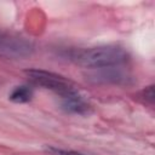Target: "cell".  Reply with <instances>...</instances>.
<instances>
[{
	"mask_svg": "<svg viewBox=\"0 0 155 155\" xmlns=\"http://www.w3.org/2000/svg\"><path fill=\"white\" fill-rule=\"evenodd\" d=\"M48 151L56 154V155H82L80 153L76 151H67V150H62V149H56V148H50Z\"/></svg>",
	"mask_w": 155,
	"mask_h": 155,
	"instance_id": "6",
	"label": "cell"
},
{
	"mask_svg": "<svg viewBox=\"0 0 155 155\" xmlns=\"http://www.w3.org/2000/svg\"><path fill=\"white\" fill-rule=\"evenodd\" d=\"M31 97H33V91L28 86H18L10 94V99L15 103H25L30 101Z\"/></svg>",
	"mask_w": 155,
	"mask_h": 155,
	"instance_id": "5",
	"label": "cell"
},
{
	"mask_svg": "<svg viewBox=\"0 0 155 155\" xmlns=\"http://www.w3.org/2000/svg\"><path fill=\"white\" fill-rule=\"evenodd\" d=\"M25 74L29 76V79L35 85L48 88V90L58 93L63 98L79 93L78 87L70 80L65 79L62 75H58V74H54L51 71L38 70V69L25 70Z\"/></svg>",
	"mask_w": 155,
	"mask_h": 155,
	"instance_id": "2",
	"label": "cell"
},
{
	"mask_svg": "<svg viewBox=\"0 0 155 155\" xmlns=\"http://www.w3.org/2000/svg\"><path fill=\"white\" fill-rule=\"evenodd\" d=\"M33 51V46L25 39L8 31L0 30V56L6 58H24Z\"/></svg>",
	"mask_w": 155,
	"mask_h": 155,
	"instance_id": "3",
	"label": "cell"
},
{
	"mask_svg": "<svg viewBox=\"0 0 155 155\" xmlns=\"http://www.w3.org/2000/svg\"><path fill=\"white\" fill-rule=\"evenodd\" d=\"M126 50L117 45H104L82 50L73 56L74 62L84 68L105 69L119 65L127 59Z\"/></svg>",
	"mask_w": 155,
	"mask_h": 155,
	"instance_id": "1",
	"label": "cell"
},
{
	"mask_svg": "<svg viewBox=\"0 0 155 155\" xmlns=\"http://www.w3.org/2000/svg\"><path fill=\"white\" fill-rule=\"evenodd\" d=\"M63 108L67 111H70V113L82 114V113L87 111L88 105L84 102V99L78 93V94H73V96L63 98Z\"/></svg>",
	"mask_w": 155,
	"mask_h": 155,
	"instance_id": "4",
	"label": "cell"
}]
</instances>
